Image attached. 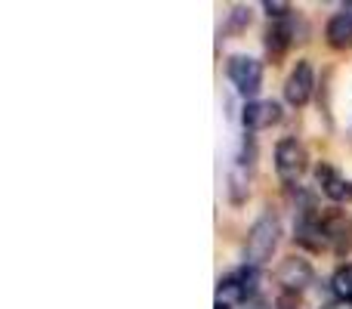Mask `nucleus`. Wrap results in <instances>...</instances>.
Here are the masks:
<instances>
[{
  "label": "nucleus",
  "instance_id": "nucleus-1",
  "mask_svg": "<svg viewBox=\"0 0 352 309\" xmlns=\"http://www.w3.org/2000/svg\"><path fill=\"white\" fill-rule=\"evenodd\" d=\"M278 238H281V223L275 213H263L248 232V242H244V260L248 266L260 269L272 260L275 248H278Z\"/></svg>",
  "mask_w": 352,
  "mask_h": 309
},
{
  "label": "nucleus",
  "instance_id": "nucleus-2",
  "mask_svg": "<svg viewBox=\"0 0 352 309\" xmlns=\"http://www.w3.org/2000/svg\"><path fill=\"white\" fill-rule=\"evenodd\" d=\"M256 288H260V269L248 266L244 263L241 269L223 275L217 288V303H235V300H256Z\"/></svg>",
  "mask_w": 352,
  "mask_h": 309
},
{
  "label": "nucleus",
  "instance_id": "nucleus-3",
  "mask_svg": "<svg viewBox=\"0 0 352 309\" xmlns=\"http://www.w3.org/2000/svg\"><path fill=\"white\" fill-rule=\"evenodd\" d=\"M306 164H309V155H306V146L294 136H285V140L275 146V173H278L281 182H297L300 176L306 173Z\"/></svg>",
  "mask_w": 352,
  "mask_h": 309
},
{
  "label": "nucleus",
  "instance_id": "nucleus-4",
  "mask_svg": "<svg viewBox=\"0 0 352 309\" xmlns=\"http://www.w3.org/2000/svg\"><path fill=\"white\" fill-rule=\"evenodd\" d=\"M226 74L235 84V90L241 96H254L263 87V62L254 59V56H232L229 65H226Z\"/></svg>",
  "mask_w": 352,
  "mask_h": 309
},
{
  "label": "nucleus",
  "instance_id": "nucleus-5",
  "mask_svg": "<svg viewBox=\"0 0 352 309\" xmlns=\"http://www.w3.org/2000/svg\"><path fill=\"white\" fill-rule=\"evenodd\" d=\"M275 281L281 285V294H300L316 281V269L303 257H287L281 260V266L275 269Z\"/></svg>",
  "mask_w": 352,
  "mask_h": 309
},
{
  "label": "nucleus",
  "instance_id": "nucleus-6",
  "mask_svg": "<svg viewBox=\"0 0 352 309\" xmlns=\"http://www.w3.org/2000/svg\"><path fill=\"white\" fill-rule=\"evenodd\" d=\"M322 232H324L328 248L337 257L352 254V217H346L343 211H328L322 217Z\"/></svg>",
  "mask_w": 352,
  "mask_h": 309
},
{
  "label": "nucleus",
  "instance_id": "nucleus-7",
  "mask_svg": "<svg viewBox=\"0 0 352 309\" xmlns=\"http://www.w3.org/2000/svg\"><path fill=\"white\" fill-rule=\"evenodd\" d=\"M312 90H316V72H312V62L300 59L297 65H294V72L287 74V81H285V99H287V105H294V109H303V105L312 99Z\"/></svg>",
  "mask_w": 352,
  "mask_h": 309
},
{
  "label": "nucleus",
  "instance_id": "nucleus-8",
  "mask_svg": "<svg viewBox=\"0 0 352 309\" xmlns=\"http://www.w3.org/2000/svg\"><path fill=\"white\" fill-rule=\"evenodd\" d=\"M241 121H244V130H250V134L269 130L272 124L281 121V105L272 103V99H254V103L244 105Z\"/></svg>",
  "mask_w": 352,
  "mask_h": 309
},
{
  "label": "nucleus",
  "instance_id": "nucleus-9",
  "mask_svg": "<svg viewBox=\"0 0 352 309\" xmlns=\"http://www.w3.org/2000/svg\"><path fill=\"white\" fill-rule=\"evenodd\" d=\"M324 41H328L331 50H352V3H346L337 16L328 19Z\"/></svg>",
  "mask_w": 352,
  "mask_h": 309
},
{
  "label": "nucleus",
  "instance_id": "nucleus-10",
  "mask_svg": "<svg viewBox=\"0 0 352 309\" xmlns=\"http://www.w3.org/2000/svg\"><path fill=\"white\" fill-rule=\"evenodd\" d=\"M316 182L331 201H343V198H349L352 195V186L346 182V176H343L340 170H337L334 164H328V161L316 167Z\"/></svg>",
  "mask_w": 352,
  "mask_h": 309
},
{
  "label": "nucleus",
  "instance_id": "nucleus-11",
  "mask_svg": "<svg viewBox=\"0 0 352 309\" xmlns=\"http://www.w3.org/2000/svg\"><path fill=\"white\" fill-rule=\"evenodd\" d=\"M294 43V22L291 19H281V22H272V28L266 31V50L272 59H281V56L291 50Z\"/></svg>",
  "mask_w": 352,
  "mask_h": 309
},
{
  "label": "nucleus",
  "instance_id": "nucleus-12",
  "mask_svg": "<svg viewBox=\"0 0 352 309\" xmlns=\"http://www.w3.org/2000/svg\"><path fill=\"white\" fill-rule=\"evenodd\" d=\"M331 291H334L337 300H349L352 303V263H343L340 269L331 279Z\"/></svg>",
  "mask_w": 352,
  "mask_h": 309
},
{
  "label": "nucleus",
  "instance_id": "nucleus-13",
  "mask_svg": "<svg viewBox=\"0 0 352 309\" xmlns=\"http://www.w3.org/2000/svg\"><path fill=\"white\" fill-rule=\"evenodd\" d=\"M263 10H266L269 19H275V22L291 19V3H281V0H266V3H263Z\"/></svg>",
  "mask_w": 352,
  "mask_h": 309
},
{
  "label": "nucleus",
  "instance_id": "nucleus-14",
  "mask_svg": "<svg viewBox=\"0 0 352 309\" xmlns=\"http://www.w3.org/2000/svg\"><path fill=\"white\" fill-rule=\"evenodd\" d=\"M248 25H250V10L248 6H235L229 16V31H241V28H248Z\"/></svg>",
  "mask_w": 352,
  "mask_h": 309
},
{
  "label": "nucleus",
  "instance_id": "nucleus-15",
  "mask_svg": "<svg viewBox=\"0 0 352 309\" xmlns=\"http://www.w3.org/2000/svg\"><path fill=\"white\" fill-rule=\"evenodd\" d=\"M275 309H303L297 294H278V300H275Z\"/></svg>",
  "mask_w": 352,
  "mask_h": 309
},
{
  "label": "nucleus",
  "instance_id": "nucleus-16",
  "mask_svg": "<svg viewBox=\"0 0 352 309\" xmlns=\"http://www.w3.org/2000/svg\"><path fill=\"white\" fill-rule=\"evenodd\" d=\"M324 309H352V303L349 300H334V303H328Z\"/></svg>",
  "mask_w": 352,
  "mask_h": 309
},
{
  "label": "nucleus",
  "instance_id": "nucleus-17",
  "mask_svg": "<svg viewBox=\"0 0 352 309\" xmlns=\"http://www.w3.org/2000/svg\"><path fill=\"white\" fill-rule=\"evenodd\" d=\"M250 309H272V306H269L263 297H256V300H250Z\"/></svg>",
  "mask_w": 352,
  "mask_h": 309
},
{
  "label": "nucleus",
  "instance_id": "nucleus-18",
  "mask_svg": "<svg viewBox=\"0 0 352 309\" xmlns=\"http://www.w3.org/2000/svg\"><path fill=\"white\" fill-rule=\"evenodd\" d=\"M217 309H232L229 303H217Z\"/></svg>",
  "mask_w": 352,
  "mask_h": 309
}]
</instances>
